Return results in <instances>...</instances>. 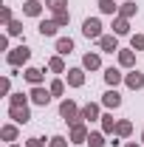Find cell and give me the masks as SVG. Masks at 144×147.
<instances>
[{"label":"cell","mask_w":144,"mask_h":147,"mask_svg":"<svg viewBox=\"0 0 144 147\" xmlns=\"http://www.w3.org/2000/svg\"><path fill=\"white\" fill-rule=\"evenodd\" d=\"M59 119L68 122V125H73V122L82 119V108H79L73 99H62V102H59Z\"/></svg>","instance_id":"cell-1"},{"label":"cell","mask_w":144,"mask_h":147,"mask_svg":"<svg viewBox=\"0 0 144 147\" xmlns=\"http://www.w3.org/2000/svg\"><path fill=\"white\" fill-rule=\"evenodd\" d=\"M28 59H31V48H28V45H17V48H11V51L6 54V62H9L11 68L28 65Z\"/></svg>","instance_id":"cell-2"},{"label":"cell","mask_w":144,"mask_h":147,"mask_svg":"<svg viewBox=\"0 0 144 147\" xmlns=\"http://www.w3.org/2000/svg\"><path fill=\"white\" fill-rule=\"evenodd\" d=\"M88 136H90V130H88V122H73L71 125V133H68V139H71V144H88Z\"/></svg>","instance_id":"cell-3"},{"label":"cell","mask_w":144,"mask_h":147,"mask_svg":"<svg viewBox=\"0 0 144 147\" xmlns=\"http://www.w3.org/2000/svg\"><path fill=\"white\" fill-rule=\"evenodd\" d=\"M28 96H31V102H34V105H40V108H45V105H48V102L54 99V93L48 91L45 85H31Z\"/></svg>","instance_id":"cell-4"},{"label":"cell","mask_w":144,"mask_h":147,"mask_svg":"<svg viewBox=\"0 0 144 147\" xmlns=\"http://www.w3.org/2000/svg\"><path fill=\"white\" fill-rule=\"evenodd\" d=\"M82 34L88 40H102V20L99 17H88L82 23Z\"/></svg>","instance_id":"cell-5"},{"label":"cell","mask_w":144,"mask_h":147,"mask_svg":"<svg viewBox=\"0 0 144 147\" xmlns=\"http://www.w3.org/2000/svg\"><path fill=\"white\" fill-rule=\"evenodd\" d=\"M96 42L105 54H119V37L116 34H102V40H96Z\"/></svg>","instance_id":"cell-6"},{"label":"cell","mask_w":144,"mask_h":147,"mask_svg":"<svg viewBox=\"0 0 144 147\" xmlns=\"http://www.w3.org/2000/svg\"><path fill=\"white\" fill-rule=\"evenodd\" d=\"M119 68H127V71H133L136 68V51L133 48H119Z\"/></svg>","instance_id":"cell-7"},{"label":"cell","mask_w":144,"mask_h":147,"mask_svg":"<svg viewBox=\"0 0 144 147\" xmlns=\"http://www.w3.org/2000/svg\"><path fill=\"white\" fill-rule=\"evenodd\" d=\"M9 116H11V122H17V125H28V122H31V108H28V105H23V108H9Z\"/></svg>","instance_id":"cell-8"},{"label":"cell","mask_w":144,"mask_h":147,"mask_svg":"<svg viewBox=\"0 0 144 147\" xmlns=\"http://www.w3.org/2000/svg\"><path fill=\"white\" fill-rule=\"evenodd\" d=\"M102 105L108 110H116V108H122V93L116 91V88H110V91L102 93Z\"/></svg>","instance_id":"cell-9"},{"label":"cell","mask_w":144,"mask_h":147,"mask_svg":"<svg viewBox=\"0 0 144 147\" xmlns=\"http://www.w3.org/2000/svg\"><path fill=\"white\" fill-rule=\"evenodd\" d=\"M0 139H3V142H9V144H14V142L20 139V125H17V122L3 125V127H0Z\"/></svg>","instance_id":"cell-10"},{"label":"cell","mask_w":144,"mask_h":147,"mask_svg":"<svg viewBox=\"0 0 144 147\" xmlns=\"http://www.w3.org/2000/svg\"><path fill=\"white\" fill-rule=\"evenodd\" d=\"M124 85L130 88V91H141V88H144V74L133 68L130 74H124Z\"/></svg>","instance_id":"cell-11"},{"label":"cell","mask_w":144,"mask_h":147,"mask_svg":"<svg viewBox=\"0 0 144 147\" xmlns=\"http://www.w3.org/2000/svg\"><path fill=\"white\" fill-rule=\"evenodd\" d=\"M65 79L71 88H82L85 85V68H68L65 71Z\"/></svg>","instance_id":"cell-12"},{"label":"cell","mask_w":144,"mask_h":147,"mask_svg":"<svg viewBox=\"0 0 144 147\" xmlns=\"http://www.w3.org/2000/svg\"><path fill=\"white\" fill-rule=\"evenodd\" d=\"M102 119V110L96 102H88V105H82V122H99Z\"/></svg>","instance_id":"cell-13"},{"label":"cell","mask_w":144,"mask_h":147,"mask_svg":"<svg viewBox=\"0 0 144 147\" xmlns=\"http://www.w3.org/2000/svg\"><path fill=\"white\" fill-rule=\"evenodd\" d=\"M102 133L105 136H116V125H119V119H113V110H108V113H102Z\"/></svg>","instance_id":"cell-14"},{"label":"cell","mask_w":144,"mask_h":147,"mask_svg":"<svg viewBox=\"0 0 144 147\" xmlns=\"http://www.w3.org/2000/svg\"><path fill=\"white\" fill-rule=\"evenodd\" d=\"M82 68L85 71H99L102 68V57L96 54V51H88V54L82 57Z\"/></svg>","instance_id":"cell-15"},{"label":"cell","mask_w":144,"mask_h":147,"mask_svg":"<svg viewBox=\"0 0 144 147\" xmlns=\"http://www.w3.org/2000/svg\"><path fill=\"white\" fill-rule=\"evenodd\" d=\"M105 82H108L110 88H116V85H122V82H124V74L119 71V68H113V65H110V68H105Z\"/></svg>","instance_id":"cell-16"},{"label":"cell","mask_w":144,"mask_h":147,"mask_svg":"<svg viewBox=\"0 0 144 147\" xmlns=\"http://www.w3.org/2000/svg\"><path fill=\"white\" fill-rule=\"evenodd\" d=\"M26 82H31V85H42V79H45V71H40V68H31V65H26Z\"/></svg>","instance_id":"cell-17"},{"label":"cell","mask_w":144,"mask_h":147,"mask_svg":"<svg viewBox=\"0 0 144 147\" xmlns=\"http://www.w3.org/2000/svg\"><path fill=\"white\" fill-rule=\"evenodd\" d=\"M40 34L42 37H57V31H59V26H57V20L51 17V20H40Z\"/></svg>","instance_id":"cell-18"},{"label":"cell","mask_w":144,"mask_h":147,"mask_svg":"<svg viewBox=\"0 0 144 147\" xmlns=\"http://www.w3.org/2000/svg\"><path fill=\"white\" fill-rule=\"evenodd\" d=\"M113 34L116 37H127L130 34V20H124V17H113Z\"/></svg>","instance_id":"cell-19"},{"label":"cell","mask_w":144,"mask_h":147,"mask_svg":"<svg viewBox=\"0 0 144 147\" xmlns=\"http://www.w3.org/2000/svg\"><path fill=\"white\" fill-rule=\"evenodd\" d=\"M23 14H26V17H40V14H42V3H40V0H26V3H23Z\"/></svg>","instance_id":"cell-20"},{"label":"cell","mask_w":144,"mask_h":147,"mask_svg":"<svg viewBox=\"0 0 144 147\" xmlns=\"http://www.w3.org/2000/svg\"><path fill=\"white\" fill-rule=\"evenodd\" d=\"M51 74H65L68 68H65V59H62V54H54L51 59H48V65H45Z\"/></svg>","instance_id":"cell-21"},{"label":"cell","mask_w":144,"mask_h":147,"mask_svg":"<svg viewBox=\"0 0 144 147\" xmlns=\"http://www.w3.org/2000/svg\"><path fill=\"white\" fill-rule=\"evenodd\" d=\"M136 11H139V6H136L133 0H124V3H119V17L130 20V17H136Z\"/></svg>","instance_id":"cell-22"},{"label":"cell","mask_w":144,"mask_h":147,"mask_svg":"<svg viewBox=\"0 0 144 147\" xmlns=\"http://www.w3.org/2000/svg\"><path fill=\"white\" fill-rule=\"evenodd\" d=\"M71 51H73V40H71V37H59V40H57V54L68 57Z\"/></svg>","instance_id":"cell-23"},{"label":"cell","mask_w":144,"mask_h":147,"mask_svg":"<svg viewBox=\"0 0 144 147\" xmlns=\"http://www.w3.org/2000/svg\"><path fill=\"white\" fill-rule=\"evenodd\" d=\"M130 133H133V122H130V119H119V125H116V136H119V139H127Z\"/></svg>","instance_id":"cell-24"},{"label":"cell","mask_w":144,"mask_h":147,"mask_svg":"<svg viewBox=\"0 0 144 147\" xmlns=\"http://www.w3.org/2000/svg\"><path fill=\"white\" fill-rule=\"evenodd\" d=\"M108 142H105V133L102 130H90V136H88V147H105Z\"/></svg>","instance_id":"cell-25"},{"label":"cell","mask_w":144,"mask_h":147,"mask_svg":"<svg viewBox=\"0 0 144 147\" xmlns=\"http://www.w3.org/2000/svg\"><path fill=\"white\" fill-rule=\"evenodd\" d=\"M96 6H99V11H102V14H119V6H116V0H99Z\"/></svg>","instance_id":"cell-26"},{"label":"cell","mask_w":144,"mask_h":147,"mask_svg":"<svg viewBox=\"0 0 144 147\" xmlns=\"http://www.w3.org/2000/svg\"><path fill=\"white\" fill-rule=\"evenodd\" d=\"M28 99H31V96H26L23 91L11 93V96H9V108H23V105H28Z\"/></svg>","instance_id":"cell-27"},{"label":"cell","mask_w":144,"mask_h":147,"mask_svg":"<svg viewBox=\"0 0 144 147\" xmlns=\"http://www.w3.org/2000/svg\"><path fill=\"white\" fill-rule=\"evenodd\" d=\"M45 9H48L51 14H57V11H65V9H68V0H45Z\"/></svg>","instance_id":"cell-28"},{"label":"cell","mask_w":144,"mask_h":147,"mask_svg":"<svg viewBox=\"0 0 144 147\" xmlns=\"http://www.w3.org/2000/svg\"><path fill=\"white\" fill-rule=\"evenodd\" d=\"M48 91L54 93V96H62V93H65V79H59V76H57V79H51Z\"/></svg>","instance_id":"cell-29"},{"label":"cell","mask_w":144,"mask_h":147,"mask_svg":"<svg viewBox=\"0 0 144 147\" xmlns=\"http://www.w3.org/2000/svg\"><path fill=\"white\" fill-rule=\"evenodd\" d=\"M6 34L9 37H20L23 34V23H20V20H11V23L6 26Z\"/></svg>","instance_id":"cell-30"},{"label":"cell","mask_w":144,"mask_h":147,"mask_svg":"<svg viewBox=\"0 0 144 147\" xmlns=\"http://www.w3.org/2000/svg\"><path fill=\"white\" fill-rule=\"evenodd\" d=\"M54 20H57V26H59V28H65V26L71 23V11H68V9H65V11H57Z\"/></svg>","instance_id":"cell-31"},{"label":"cell","mask_w":144,"mask_h":147,"mask_svg":"<svg viewBox=\"0 0 144 147\" xmlns=\"http://www.w3.org/2000/svg\"><path fill=\"white\" fill-rule=\"evenodd\" d=\"M130 48H133V51H144V34H133L130 37Z\"/></svg>","instance_id":"cell-32"},{"label":"cell","mask_w":144,"mask_h":147,"mask_svg":"<svg viewBox=\"0 0 144 147\" xmlns=\"http://www.w3.org/2000/svg\"><path fill=\"white\" fill-rule=\"evenodd\" d=\"M68 142L71 139H65V136H51L48 139V147H68Z\"/></svg>","instance_id":"cell-33"},{"label":"cell","mask_w":144,"mask_h":147,"mask_svg":"<svg viewBox=\"0 0 144 147\" xmlns=\"http://www.w3.org/2000/svg\"><path fill=\"white\" fill-rule=\"evenodd\" d=\"M0 96H11V79L9 76L0 79Z\"/></svg>","instance_id":"cell-34"},{"label":"cell","mask_w":144,"mask_h":147,"mask_svg":"<svg viewBox=\"0 0 144 147\" xmlns=\"http://www.w3.org/2000/svg\"><path fill=\"white\" fill-rule=\"evenodd\" d=\"M11 9H9V6H3V9H0V23H3V26H9V23H11Z\"/></svg>","instance_id":"cell-35"},{"label":"cell","mask_w":144,"mask_h":147,"mask_svg":"<svg viewBox=\"0 0 144 147\" xmlns=\"http://www.w3.org/2000/svg\"><path fill=\"white\" fill-rule=\"evenodd\" d=\"M45 144H48V142H45V139H37V136L34 139H26V147H45Z\"/></svg>","instance_id":"cell-36"},{"label":"cell","mask_w":144,"mask_h":147,"mask_svg":"<svg viewBox=\"0 0 144 147\" xmlns=\"http://www.w3.org/2000/svg\"><path fill=\"white\" fill-rule=\"evenodd\" d=\"M0 48H3V51H11V48H9V37H0Z\"/></svg>","instance_id":"cell-37"},{"label":"cell","mask_w":144,"mask_h":147,"mask_svg":"<svg viewBox=\"0 0 144 147\" xmlns=\"http://www.w3.org/2000/svg\"><path fill=\"white\" fill-rule=\"evenodd\" d=\"M124 147H144V144H139V142H127Z\"/></svg>","instance_id":"cell-38"},{"label":"cell","mask_w":144,"mask_h":147,"mask_svg":"<svg viewBox=\"0 0 144 147\" xmlns=\"http://www.w3.org/2000/svg\"><path fill=\"white\" fill-rule=\"evenodd\" d=\"M141 144H144V130H141Z\"/></svg>","instance_id":"cell-39"},{"label":"cell","mask_w":144,"mask_h":147,"mask_svg":"<svg viewBox=\"0 0 144 147\" xmlns=\"http://www.w3.org/2000/svg\"><path fill=\"white\" fill-rule=\"evenodd\" d=\"M9 147H20V144H9Z\"/></svg>","instance_id":"cell-40"}]
</instances>
